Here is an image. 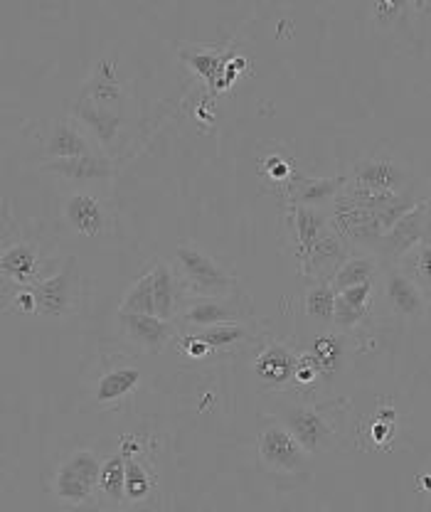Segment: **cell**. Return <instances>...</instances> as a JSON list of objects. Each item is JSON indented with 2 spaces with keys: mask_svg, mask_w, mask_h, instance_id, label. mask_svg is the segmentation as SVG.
Segmentation results:
<instances>
[{
  "mask_svg": "<svg viewBox=\"0 0 431 512\" xmlns=\"http://www.w3.org/2000/svg\"><path fill=\"white\" fill-rule=\"evenodd\" d=\"M234 57V52H220L215 47H183L180 60L188 64L195 74H200L212 89H217V82L222 77V69Z\"/></svg>",
  "mask_w": 431,
  "mask_h": 512,
  "instance_id": "cell-19",
  "label": "cell"
},
{
  "mask_svg": "<svg viewBox=\"0 0 431 512\" xmlns=\"http://www.w3.org/2000/svg\"><path fill=\"white\" fill-rule=\"evenodd\" d=\"M372 431H375V439H377V441H385L387 436H390L392 426H390V421H382V419H377L375 424H372Z\"/></svg>",
  "mask_w": 431,
  "mask_h": 512,
  "instance_id": "cell-39",
  "label": "cell"
},
{
  "mask_svg": "<svg viewBox=\"0 0 431 512\" xmlns=\"http://www.w3.org/2000/svg\"><path fill=\"white\" fill-rule=\"evenodd\" d=\"M424 242V200L417 202L412 210L404 212L395 222V227L382 237L375 252L385 261H402L407 259L419 244Z\"/></svg>",
  "mask_w": 431,
  "mask_h": 512,
  "instance_id": "cell-5",
  "label": "cell"
},
{
  "mask_svg": "<svg viewBox=\"0 0 431 512\" xmlns=\"http://www.w3.org/2000/svg\"><path fill=\"white\" fill-rule=\"evenodd\" d=\"M175 261H178V271L183 274V279L202 296H225L232 288H237V281L195 244H178Z\"/></svg>",
  "mask_w": 431,
  "mask_h": 512,
  "instance_id": "cell-2",
  "label": "cell"
},
{
  "mask_svg": "<svg viewBox=\"0 0 431 512\" xmlns=\"http://www.w3.org/2000/svg\"><path fill=\"white\" fill-rule=\"evenodd\" d=\"M350 183L358 185V188L375 190V192H402L407 190L409 173L404 168H399L395 160H363L358 168L353 170V178Z\"/></svg>",
  "mask_w": 431,
  "mask_h": 512,
  "instance_id": "cell-8",
  "label": "cell"
},
{
  "mask_svg": "<svg viewBox=\"0 0 431 512\" xmlns=\"http://www.w3.org/2000/svg\"><path fill=\"white\" fill-rule=\"evenodd\" d=\"M242 311L234 303L227 301V296H202L193 306L183 311V320L193 328H210L220 323H239Z\"/></svg>",
  "mask_w": 431,
  "mask_h": 512,
  "instance_id": "cell-16",
  "label": "cell"
},
{
  "mask_svg": "<svg viewBox=\"0 0 431 512\" xmlns=\"http://www.w3.org/2000/svg\"><path fill=\"white\" fill-rule=\"evenodd\" d=\"M119 313H151L156 316V303H153V274L151 269L124 293Z\"/></svg>",
  "mask_w": 431,
  "mask_h": 512,
  "instance_id": "cell-27",
  "label": "cell"
},
{
  "mask_svg": "<svg viewBox=\"0 0 431 512\" xmlns=\"http://www.w3.org/2000/svg\"><path fill=\"white\" fill-rule=\"evenodd\" d=\"M72 114L77 116L79 124H84L94 136L99 138V143L104 148H109L116 141L121 128V109H111V106L94 104V101L79 96V101L74 104Z\"/></svg>",
  "mask_w": 431,
  "mask_h": 512,
  "instance_id": "cell-13",
  "label": "cell"
},
{
  "mask_svg": "<svg viewBox=\"0 0 431 512\" xmlns=\"http://www.w3.org/2000/svg\"><path fill=\"white\" fill-rule=\"evenodd\" d=\"M42 173L57 175V178L72 180V183H89V180H104L111 178L114 168L104 156L97 153H87V156L77 158H60V160H47L42 163Z\"/></svg>",
  "mask_w": 431,
  "mask_h": 512,
  "instance_id": "cell-12",
  "label": "cell"
},
{
  "mask_svg": "<svg viewBox=\"0 0 431 512\" xmlns=\"http://www.w3.org/2000/svg\"><path fill=\"white\" fill-rule=\"evenodd\" d=\"M264 173L269 175V178H274V180H289L291 165L286 163L284 158L269 156V158H266V163H264Z\"/></svg>",
  "mask_w": 431,
  "mask_h": 512,
  "instance_id": "cell-37",
  "label": "cell"
},
{
  "mask_svg": "<svg viewBox=\"0 0 431 512\" xmlns=\"http://www.w3.org/2000/svg\"><path fill=\"white\" fill-rule=\"evenodd\" d=\"M141 384V370L136 367H116V370L101 375V380L94 387V399L99 404H111L124 399L133 389Z\"/></svg>",
  "mask_w": 431,
  "mask_h": 512,
  "instance_id": "cell-21",
  "label": "cell"
},
{
  "mask_svg": "<svg viewBox=\"0 0 431 512\" xmlns=\"http://www.w3.org/2000/svg\"><path fill=\"white\" fill-rule=\"evenodd\" d=\"M311 355L316 357V362L321 365L323 375H333L338 370L340 360H343V343L335 335H318L313 340Z\"/></svg>",
  "mask_w": 431,
  "mask_h": 512,
  "instance_id": "cell-30",
  "label": "cell"
},
{
  "mask_svg": "<svg viewBox=\"0 0 431 512\" xmlns=\"http://www.w3.org/2000/svg\"><path fill=\"white\" fill-rule=\"evenodd\" d=\"M99 490L106 495V498L114 500V503L126 500V458L121 451L101 463Z\"/></svg>",
  "mask_w": 431,
  "mask_h": 512,
  "instance_id": "cell-24",
  "label": "cell"
},
{
  "mask_svg": "<svg viewBox=\"0 0 431 512\" xmlns=\"http://www.w3.org/2000/svg\"><path fill=\"white\" fill-rule=\"evenodd\" d=\"M429 298H431V291H429Z\"/></svg>",
  "mask_w": 431,
  "mask_h": 512,
  "instance_id": "cell-41",
  "label": "cell"
},
{
  "mask_svg": "<svg viewBox=\"0 0 431 512\" xmlns=\"http://www.w3.org/2000/svg\"><path fill=\"white\" fill-rule=\"evenodd\" d=\"M65 220L82 237H97L106 224L104 205L92 192L77 190L65 200Z\"/></svg>",
  "mask_w": 431,
  "mask_h": 512,
  "instance_id": "cell-10",
  "label": "cell"
},
{
  "mask_svg": "<svg viewBox=\"0 0 431 512\" xmlns=\"http://www.w3.org/2000/svg\"><path fill=\"white\" fill-rule=\"evenodd\" d=\"M308 456L311 453L299 444V439L281 421L266 426L262 436H259V458H262V463L269 471L279 473V476L306 473Z\"/></svg>",
  "mask_w": 431,
  "mask_h": 512,
  "instance_id": "cell-3",
  "label": "cell"
},
{
  "mask_svg": "<svg viewBox=\"0 0 431 512\" xmlns=\"http://www.w3.org/2000/svg\"><path fill=\"white\" fill-rule=\"evenodd\" d=\"M119 316L124 333L143 350H163L175 333L173 323L161 316H151V313H119Z\"/></svg>",
  "mask_w": 431,
  "mask_h": 512,
  "instance_id": "cell-9",
  "label": "cell"
},
{
  "mask_svg": "<svg viewBox=\"0 0 431 512\" xmlns=\"http://www.w3.org/2000/svg\"><path fill=\"white\" fill-rule=\"evenodd\" d=\"M409 3H412V0H375V3H372V15H375L377 23L387 28V25L397 23V20L402 18L404 10L409 8Z\"/></svg>",
  "mask_w": 431,
  "mask_h": 512,
  "instance_id": "cell-32",
  "label": "cell"
},
{
  "mask_svg": "<svg viewBox=\"0 0 431 512\" xmlns=\"http://www.w3.org/2000/svg\"><path fill=\"white\" fill-rule=\"evenodd\" d=\"M377 274V261L370 256H355V259H345L343 264L335 269L331 284L335 291H345L350 286L367 284V281L375 279Z\"/></svg>",
  "mask_w": 431,
  "mask_h": 512,
  "instance_id": "cell-23",
  "label": "cell"
},
{
  "mask_svg": "<svg viewBox=\"0 0 431 512\" xmlns=\"http://www.w3.org/2000/svg\"><path fill=\"white\" fill-rule=\"evenodd\" d=\"M343 185H345V180H328V178L303 180L301 188L296 190L294 205L323 207V205H326V202H333V197L338 195Z\"/></svg>",
  "mask_w": 431,
  "mask_h": 512,
  "instance_id": "cell-26",
  "label": "cell"
},
{
  "mask_svg": "<svg viewBox=\"0 0 431 512\" xmlns=\"http://www.w3.org/2000/svg\"><path fill=\"white\" fill-rule=\"evenodd\" d=\"M318 375H323L321 365L316 362L313 355H303L296 357V370H294V380L299 384H313L318 380Z\"/></svg>",
  "mask_w": 431,
  "mask_h": 512,
  "instance_id": "cell-34",
  "label": "cell"
},
{
  "mask_svg": "<svg viewBox=\"0 0 431 512\" xmlns=\"http://www.w3.org/2000/svg\"><path fill=\"white\" fill-rule=\"evenodd\" d=\"M244 67H247V60H244V57H230V62H227L225 69H222V77L220 82H217L215 92H225V89H230L234 79L239 77V72H242Z\"/></svg>",
  "mask_w": 431,
  "mask_h": 512,
  "instance_id": "cell-36",
  "label": "cell"
},
{
  "mask_svg": "<svg viewBox=\"0 0 431 512\" xmlns=\"http://www.w3.org/2000/svg\"><path fill=\"white\" fill-rule=\"evenodd\" d=\"M417 205L412 192H375L345 180L331 202V224L335 232L358 247H372L382 242L387 232L407 210Z\"/></svg>",
  "mask_w": 431,
  "mask_h": 512,
  "instance_id": "cell-1",
  "label": "cell"
},
{
  "mask_svg": "<svg viewBox=\"0 0 431 512\" xmlns=\"http://www.w3.org/2000/svg\"><path fill=\"white\" fill-rule=\"evenodd\" d=\"M0 271L8 281H15L18 286H33L40 279H45L40 271V254L33 244L18 242L8 247L0 256Z\"/></svg>",
  "mask_w": 431,
  "mask_h": 512,
  "instance_id": "cell-15",
  "label": "cell"
},
{
  "mask_svg": "<svg viewBox=\"0 0 431 512\" xmlns=\"http://www.w3.org/2000/svg\"><path fill=\"white\" fill-rule=\"evenodd\" d=\"M124 458H126V500L138 503V500L151 495L153 480L148 476L146 468L136 461L133 453H124Z\"/></svg>",
  "mask_w": 431,
  "mask_h": 512,
  "instance_id": "cell-28",
  "label": "cell"
},
{
  "mask_svg": "<svg viewBox=\"0 0 431 512\" xmlns=\"http://www.w3.org/2000/svg\"><path fill=\"white\" fill-rule=\"evenodd\" d=\"M153 274V303H156V316L173 320L178 311V281H175L173 269L166 261H156L151 266Z\"/></svg>",
  "mask_w": 431,
  "mask_h": 512,
  "instance_id": "cell-22",
  "label": "cell"
},
{
  "mask_svg": "<svg viewBox=\"0 0 431 512\" xmlns=\"http://www.w3.org/2000/svg\"><path fill=\"white\" fill-rule=\"evenodd\" d=\"M35 293L37 313L45 318H65L74 301V264L67 261L65 269L45 276L30 286Z\"/></svg>",
  "mask_w": 431,
  "mask_h": 512,
  "instance_id": "cell-7",
  "label": "cell"
},
{
  "mask_svg": "<svg viewBox=\"0 0 431 512\" xmlns=\"http://www.w3.org/2000/svg\"><path fill=\"white\" fill-rule=\"evenodd\" d=\"M422 485H424V488H427V490H431V478H422Z\"/></svg>",
  "mask_w": 431,
  "mask_h": 512,
  "instance_id": "cell-40",
  "label": "cell"
},
{
  "mask_svg": "<svg viewBox=\"0 0 431 512\" xmlns=\"http://www.w3.org/2000/svg\"><path fill=\"white\" fill-rule=\"evenodd\" d=\"M385 298L387 306L392 308V313L399 318H419L427 308L424 303V293L422 286L412 279L404 271H390L385 284Z\"/></svg>",
  "mask_w": 431,
  "mask_h": 512,
  "instance_id": "cell-11",
  "label": "cell"
},
{
  "mask_svg": "<svg viewBox=\"0 0 431 512\" xmlns=\"http://www.w3.org/2000/svg\"><path fill=\"white\" fill-rule=\"evenodd\" d=\"M431 247V197L424 200V242Z\"/></svg>",
  "mask_w": 431,
  "mask_h": 512,
  "instance_id": "cell-38",
  "label": "cell"
},
{
  "mask_svg": "<svg viewBox=\"0 0 431 512\" xmlns=\"http://www.w3.org/2000/svg\"><path fill=\"white\" fill-rule=\"evenodd\" d=\"M87 153H94L92 143L87 141L82 131L77 126L67 124H57L47 136V146H45V156L47 160H60V158H77V156H87Z\"/></svg>",
  "mask_w": 431,
  "mask_h": 512,
  "instance_id": "cell-18",
  "label": "cell"
},
{
  "mask_svg": "<svg viewBox=\"0 0 431 512\" xmlns=\"http://www.w3.org/2000/svg\"><path fill=\"white\" fill-rule=\"evenodd\" d=\"M294 370L296 357L279 343L264 348L262 355L254 360V372H257V377L262 382L271 384V387H281V384L289 382L291 377H294Z\"/></svg>",
  "mask_w": 431,
  "mask_h": 512,
  "instance_id": "cell-17",
  "label": "cell"
},
{
  "mask_svg": "<svg viewBox=\"0 0 431 512\" xmlns=\"http://www.w3.org/2000/svg\"><path fill=\"white\" fill-rule=\"evenodd\" d=\"M291 215H294L296 224V256L299 261L308 259L313 249L318 247L323 237L333 229L331 220L321 212V207H308V205H294L291 207Z\"/></svg>",
  "mask_w": 431,
  "mask_h": 512,
  "instance_id": "cell-14",
  "label": "cell"
},
{
  "mask_svg": "<svg viewBox=\"0 0 431 512\" xmlns=\"http://www.w3.org/2000/svg\"><path fill=\"white\" fill-rule=\"evenodd\" d=\"M180 348H183V355H188V357H195V360H202V357H207V355H212V345L207 343V340H202L198 333L195 335H185L183 338V343H180Z\"/></svg>",
  "mask_w": 431,
  "mask_h": 512,
  "instance_id": "cell-35",
  "label": "cell"
},
{
  "mask_svg": "<svg viewBox=\"0 0 431 512\" xmlns=\"http://www.w3.org/2000/svg\"><path fill=\"white\" fill-rule=\"evenodd\" d=\"M101 461L92 451H77L62 461L55 476V495L57 500L67 505L87 503L99 488Z\"/></svg>",
  "mask_w": 431,
  "mask_h": 512,
  "instance_id": "cell-4",
  "label": "cell"
},
{
  "mask_svg": "<svg viewBox=\"0 0 431 512\" xmlns=\"http://www.w3.org/2000/svg\"><path fill=\"white\" fill-rule=\"evenodd\" d=\"M198 335L202 340L212 345V350H227L232 345L242 343L247 338V328L239 323H220V325H210V328H198Z\"/></svg>",
  "mask_w": 431,
  "mask_h": 512,
  "instance_id": "cell-29",
  "label": "cell"
},
{
  "mask_svg": "<svg viewBox=\"0 0 431 512\" xmlns=\"http://www.w3.org/2000/svg\"><path fill=\"white\" fill-rule=\"evenodd\" d=\"M367 308H360V306H353V303L345 301L343 296H335V313H333V323L338 325V328H355L358 323H363L365 316H367Z\"/></svg>",
  "mask_w": 431,
  "mask_h": 512,
  "instance_id": "cell-31",
  "label": "cell"
},
{
  "mask_svg": "<svg viewBox=\"0 0 431 512\" xmlns=\"http://www.w3.org/2000/svg\"><path fill=\"white\" fill-rule=\"evenodd\" d=\"M84 99L94 101V104L111 106V109H121V82L116 77V64L111 60L99 62L97 72L87 82L82 92Z\"/></svg>",
  "mask_w": 431,
  "mask_h": 512,
  "instance_id": "cell-20",
  "label": "cell"
},
{
  "mask_svg": "<svg viewBox=\"0 0 431 512\" xmlns=\"http://www.w3.org/2000/svg\"><path fill=\"white\" fill-rule=\"evenodd\" d=\"M335 296H338V291H335L331 281H318V284L308 288L306 293V313L316 320V323H333Z\"/></svg>",
  "mask_w": 431,
  "mask_h": 512,
  "instance_id": "cell-25",
  "label": "cell"
},
{
  "mask_svg": "<svg viewBox=\"0 0 431 512\" xmlns=\"http://www.w3.org/2000/svg\"><path fill=\"white\" fill-rule=\"evenodd\" d=\"M409 256H414V276H412V279L417 281V284L422 286L424 291H431V247H429V244H419V247L414 249V252Z\"/></svg>",
  "mask_w": 431,
  "mask_h": 512,
  "instance_id": "cell-33",
  "label": "cell"
},
{
  "mask_svg": "<svg viewBox=\"0 0 431 512\" xmlns=\"http://www.w3.org/2000/svg\"><path fill=\"white\" fill-rule=\"evenodd\" d=\"M279 421L299 439V444L306 448L308 453H323L333 444V429L316 409L311 407H286L281 409Z\"/></svg>",
  "mask_w": 431,
  "mask_h": 512,
  "instance_id": "cell-6",
  "label": "cell"
}]
</instances>
